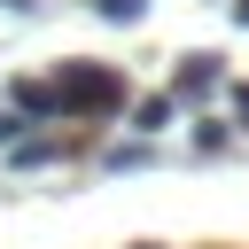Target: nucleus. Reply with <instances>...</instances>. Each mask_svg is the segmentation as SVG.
<instances>
[{
	"label": "nucleus",
	"instance_id": "obj_1",
	"mask_svg": "<svg viewBox=\"0 0 249 249\" xmlns=\"http://www.w3.org/2000/svg\"><path fill=\"white\" fill-rule=\"evenodd\" d=\"M47 93H54V117H109V109H124V78L109 62H62L47 78Z\"/></svg>",
	"mask_w": 249,
	"mask_h": 249
},
{
	"label": "nucleus",
	"instance_id": "obj_2",
	"mask_svg": "<svg viewBox=\"0 0 249 249\" xmlns=\"http://www.w3.org/2000/svg\"><path fill=\"white\" fill-rule=\"evenodd\" d=\"M218 86H226V54H210V47L179 54V70H171V101H210Z\"/></svg>",
	"mask_w": 249,
	"mask_h": 249
},
{
	"label": "nucleus",
	"instance_id": "obj_3",
	"mask_svg": "<svg viewBox=\"0 0 249 249\" xmlns=\"http://www.w3.org/2000/svg\"><path fill=\"white\" fill-rule=\"evenodd\" d=\"M8 109L31 124V117H54V93H47L39 78H16V86H8Z\"/></svg>",
	"mask_w": 249,
	"mask_h": 249
},
{
	"label": "nucleus",
	"instance_id": "obj_4",
	"mask_svg": "<svg viewBox=\"0 0 249 249\" xmlns=\"http://www.w3.org/2000/svg\"><path fill=\"white\" fill-rule=\"evenodd\" d=\"M171 117H179V101H171V93H148V101H132V132H140V140H156Z\"/></svg>",
	"mask_w": 249,
	"mask_h": 249
},
{
	"label": "nucleus",
	"instance_id": "obj_5",
	"mask_svg": "<svg viewBox=\"0 0 249 249\" xmlns=\"http://www.w3.org/2000/svg\"><path fill=\"white\" fill-rule=\"evenodd\" d=\"M70 148L62 140H16V171H39V163H62Z\"/></svg>",
	"mask_w": 249,
	"mask_h": 249
},
{
	"label": "nucleus",
	"instance_id": "obj_6",
	"mask_svg": "<svg viewBox=\"0 0 249 249\" xmlns=\"http://www.w3.org/2000/svg\"><path fill=\"white\" fill-rule=\"evenodd\" d=\"M226 148H233V124L202 117V124H195V156H226Z\"/></svg>",
	"mask_w": 249,
	"mask_h": 249
},
{
	"label": "nucleus",
	"instance_id": "obj_7",
	"mask_svg": "<svg viewBox=\"0 0 249 249\" xmlns=\"http://www.w3.org/2000/svg\"><path fill=\"white\" fill-rule=\"evenodd\" d=\"M101 163H109V171H140V163H156V148H148V140H132V148H109Z\"/></svg>",
	"mask_w": 249,
	"mask_h": 249
},
{
	"label": "nucleus",
	"instance_id": "obj_8",
	"mask_svg": "<svg viewBox=\"0 0 249 249\" xmlns=\"http://www.w3.org/2000/svg\"><path fill=\"white\" fill-rule=\"evenodd\" d=\"M93 16H101V23H140L148 0H93Z\"/></svg>",
	"mask_w": 249,
	"mask_h": 249
},
{
	"label": "nucleus",
	"instance_id": "obj_9",
	"mask_svg": "<svg viewBox=\"0 0 249 249\" xmlns=\"http://www.w3.org/2000/svg\"><path fill=\"white\" fill-rule=\"evenodd\" d=\"M8 140H23V117H16V109H0V148H8Z\"/></svg>",
	"mask_w": 249,
	"mask_h": 249
},
{
	"label": "nucleus",
	"instance_id": "obj_10",
	"mask_svg": "<svg viewBox=\"0 0 249 249\" xmlns=\"http://www.w3.org/2000/svg\"><path fill=\"white\" fill-rule=\"evenodd\" d=\"M233 117H241V124H249V86H233Z\"/></svg>",
	"mask_w": 249,
	"mask_h": 249
},
{
	"label": "nucleus",
	"instance_id": "obj_11",
	"mask_svg": "<svg viewBox=\"0 0 249 249\" xmlns=\"http://www.w3.org/2000/svg\"><path fill=\"white\" fill-rule=\"evenodd\" d=\"M233 23H241V31H249V0H233Z\"/></svg>",
	"mask_w": 249,
	"mask_h": 249
},
{
	"label": "nucleus",
	"instance_id": "obj_12",
	"mask_svg": "<svg viewBox=\"0 0 249 249\" xmlns=\"http://www.w3.org/2000/svg\"><path fill=\"white\" fill-rule=\"evenodd\" d=\"M8 8H39V0H8Z\"/></svg>",
	"mask_w": 249,
	"mask_h": 249
},
{
	"label": "nucleus",
	"instance_id": "obj_13",
	"mask_svg": "<svg viewBox=\"0 0 249 249\" xmlns=\"http://www.w3.org/2000/svg\"><path fill=\"white\" fill-rule=\"evenodd\" d=\"M140 249H156V241H140Z\"/></svg>",
	"mask_w": 249,
	"mask_h": 249
}]
</instances>
